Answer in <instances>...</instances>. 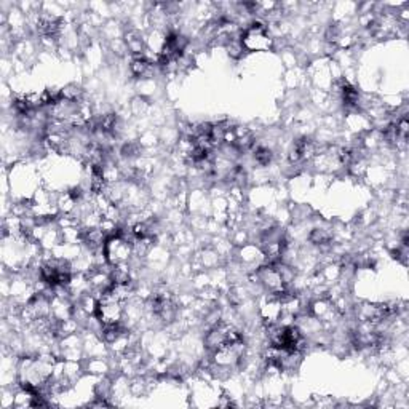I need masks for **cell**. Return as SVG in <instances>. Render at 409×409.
Masks as SVG:
<instances>
[{
  "label": "cell",
  "instance_id": "9c48e42d",
  "mask_svg": "<svg viewBox=\"0 0 409 409\" xmlns=\"http://www.w3.org/2000/svg\"><path fill=\"white\" fill-rule=\"evenodd\" d=\"M310 240L315 243V245H325V243L329 242V235L325 231L317 229L310 233Z\"/></svg>",
  "mask_w": 409,
  "mask_h": 409
},
{
  "label": "cell",
  "instance_id": "5b68a950",
  "mask_svg": "<svg viewBox=\"0 0 409 409\" xmlns=\"http://www.w3.org/2000/svg\"><path fill=\"white\" fill-rule=\"evenodd\" d=\"M151 310L162 322H173L176 317V304L169 293H157L151 297Z\"/></svg>",
  "mask_w": 409,
  "mask_h": 409
},
{
  "label": "cell",
  "instance_id": "3957f363",
  "mask_svg": "<svg viewBox=\"0 0 409 409\" xmlns=\"http://www.w3.org/2000/svg\"><path fill=\"white\" fill-rule=\"evenodd\" d=\"M40 278L51 288L66 286L71 281V269H69L67 262L53 259V261H47L40 267Z\"/></svg>",
  "mask_w": 409,
  "mask_h": 409
},
{
  "label": "cell",
  "instance_id": "6da1fadb",
  "mask_svg": "<svg viewBox=\"0 0 409 409\" xmlns=\"http://www.w3.org/2000/svg\"><path fill=\"white\" fill-rule=\"evenodd\" d=\"M125 296L120 294L112 285L103 293L98 306H97V315L103 325H119L122 317H124V302Z\"/></svg>",
  "mask_w": 409,
  "mask_h": 409
},
{
  "label": "cell",
  "instance_id": "52a82bcc",
  "mask_svg": "<svg viewBox=\"0 0 409 409\" xmlns=\"http://www.w3.org/2000/svg\"><path fill=\"white\" fill-rule=\"evenodd\" d=\"M151 69H152V62L146 60L144 56H136L135 60L131 61V72L135 74L136 77L146 76L147 72H151Z\"/></svg>",
  "mask_w": 409,
  "mask_h": 409
},
{
  "label": "cell",
  "instance_id": "7a4b0ae2",
  "mask_svg": "<svg viewBox=\"0 0 409 409\" xmlns=\"http://www.w3.org/2000/svg\"><path fill=\"white\" fill-rule=\"evenodd\" d=\"M240 44L247 51H269L274 47V40L264 24L253 23L243 29Z\"/></svg>",
  "mask_w": 409,
  "mask_h": 409
},
{
  "label": "cell",
  "instance_id": "277c9868",
  "mask_svg": "<svg viewBox=\"0 0 409 409\" xmlns=\"http://www.w3.org/2000/svg\"><path fill=\"white\" fill-rule=\"evenodd\" d=\"M131 243L117 233V235H112L108 238L104 243V253H106V259H108L109 264H112L114 267L117 265H122L128 261L130 254H131Z\"/></svg>",
  "mask_w": 409,
  "mask_h": 409
},
{
  "label": "cell",
  "instance_id": "ba28073f",
  "mask_svg": "<svg viewBox=\"0 0 409 409\" xmlns=\"http://www.w3.org/2000/svg\"><path fill=\"white\" fill-rule=\"evenodd\" d=\"M272 151H269L267 147H258L256 151H254V160L259 165H262V167L272 162Z\"/></svg>",
  "mask_w": 409,
  "mask_h": 409
},
{
  "label": "cell",
  "instance_id": "8992f818",
  "mask_svg": "<svg viewBox=\"0 0 409 409\" xmlns=\"http://www.w3.org/2000/svg\"><path fill=\"white\" fill-rule=\"evenodd\" d=\"M61 29V23L60 19L55 17H42L39 21H37V31L42 37H55Z\"/></svg>",
  "mask_w": 409,
  "mask_h": 409
}]
</instances>
